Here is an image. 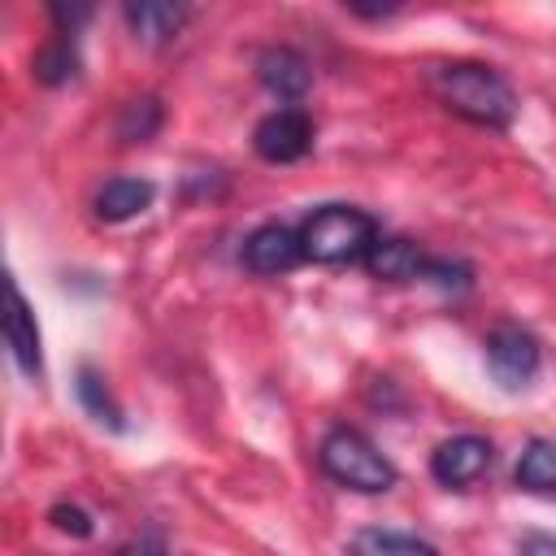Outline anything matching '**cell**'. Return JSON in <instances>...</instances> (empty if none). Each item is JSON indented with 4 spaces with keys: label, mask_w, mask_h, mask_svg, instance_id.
I'll list each match as a JSON object with an SVG mask.
<instances>
[{
    "label": "cell",
    "mask_w": 556,
    "mask_h": 556,
    "mask_svg": "<svg viewBox=\"0 0 556 556\" xmlns=\"http://www.w3.org/2000/svg\"><path fill=\"white\" fill-rule=\"evenodd\" d=\"M48 521H52L61 534H74V539H87V534H91V517H87L78 504H52Z\"/></svg>",
    "instance_id": "cell-18"
},
{
    "label": "cell",
    "mask_w": 556,
    "mask_h": 556,
    "mask_svg": "<svg viewBox=\"0 0 556 556\" xmlns=\"http://www.w3.org/2000/svg\"><path fill=\"white\" fill-rule=\"evenodd\" d=\"M521 556H556V539L552 534H526L521 539Z\"/></svg>",
    "instance_id": "cell-20"
},
{
    "label": "cell",
    "mask_w": 556,
    "mask_h": 556,
    "mask_svg": "<svg viewBox=\"0 0 556 556\" xmlns=\"http://www.w3.org/2000/svg\"><path fill=\"white\" fill-rule=\"evenodd\" d=\"M304 261V248H300V230L291 226H278V222H265L256 226L248 239H243V265L261 278H274V274H287Z\"/></svg>",
    "instance_id": "cell-7"
},
{
    "label": "cell",
    "mask_w": 556,
    "mask_h": 556,
    "mask_svg": "<svg viewBox=\"0 0 556 556\" xmlns=\"http://www.w3.org/2000/svg\"><path fill=\"white\" fill-rule=\"evenodd\" d=\"M426 252L413 243V239H378L365 256V269L382 282H408V278H421L426 274Z\"/></svg>",
    "instance_id": "cell-10"
},
{
    "label": "cell",
    "mask_w": 556,
    "mask_h": 556,
    "mask_svg": "<svg viewBox=\"0 0 556 556\" xmlns=\"http://www.w3.org/2000/svg\"><path fill=\"white\" fill-rule=\"evenodd\" d=\"M495 460V447L482 439V434H452L434 447L430 456V473L439 486H473Z\"/></svg>",
    "instance_id": "cell-6"
},
{
    "label": "cell",
    "mask_w": 556,
    "mask_h": 556,
    "mask_svg": "<svg viewBox=\"0 0 556 556\" xmlns=\"http://www.w3.org/2000/svg\"><path fill=\"white\" fill-rule=\"evenodd\" d=\"M378 222L356 208V204H321L300 222V248L304 261L317 265H348V261H365L369 248L378 243Z\"/></svg>",
    "instance_id": "cell-2"
},
{
    "label": "cell",
    "mask_w": 556,
    "mask_h": 556,
    "mask_svg": "<svg viewBox=\"0 0 556 556\" xmlns=\"http://www.w3.org/2000/svg\"><path fill=\"white\" fill-rule=\"evenodd\" d=\"M348 556H439V547L426 543V539H417V534H404V530L369 526V530H356L352 534Z\"/></svg>",
    "instance_id": "cell-13"
},
{
    "label": "cell",
    "mask_w": 556,
    "mask_h": 556,
    "mask_svg": "<svg viewBox=\"0 0 556 556\" xmlns=\"http://www.w3.org/2000/svg\"><path fill=\"white\" fill-rule=\"evenodd\" d=\"M126 22H130L139 43H169L182 30L187 9L182 4H161V0H139V4H126Z\"/></svg>",
    "instance_id": "cell-12"
},
{
    "label": "cell",
    "mask_w": 556,
    "mask_h": 556,
    "mask_svg": "<svg viewBox=\"0 0 556 556\" xmlns=\"http://www.w3.org/2000/svg\"><path fill=\"white\" fill-rule=\"evenodd\" d=\"M30 70H35V78H39L43 87H61V83H70V78H74V70H78L74 35H70V30H56V39H48V43L35 52Z\"/></svg>",
    "instance_id": "cell-15"
},
{
    "label": "cell",
    "mask_w": 556,
    "mask_h": 556,
    "mask_svg": "<svg viewBox=\"0 0 556 556\" xmlns=\"http://www.w3.org/2000/svg\"><path fill=\"white\" fill-rule=\"evenodd\" d=\"M152 182L148 178H109L100 191H96V217L100 222H130L139 217L148 204H152Z\"/></svg>",
    "instance_id": "cell-11"
},
{
    "label": "cell",
    "mask_w": 556,
    "mask_h": 556,
    "mask_svg": "<svg viewBox=\"0 0 556 556\" xmlns=\"http://www.w3.org/2000/svg\"><path fill=\"white\" fill-rule=\"evenodd\" d=\"M252 148L269 165H291L313 148V122L304 109H274L269 117L256 122Z\"/></svg>",
    "instance_id": "cell-5"
},
{
    "label": "cell",
    "mask_w": 556,
    "mask_h": 556,
    "mask_svg": "<svg viewBox=\"0 0 556 556\" xmlns=\"http://www.w3.org/2000/svg\"><path fill=\"white\" fill-rule=\"evenodd\" d=\"M430 91L434 100L473 122V126H486V130H504L517 113V96L508 87V78L495 70V65H482V61H443L430 70Z\"/></svg>",
    "instance_id": "cell-1"
},
{
    "label": "cell",
    "mask_w": 556,
    "mask_h": 556,
    "mask_svg": "<svg viewBox=\"0 0 556 556\" xmlns=\"http://www.w3.org/2000/svg\"><path fill=\"white\" fill-rule=\"evenodd\" d=\"M539 365H543V352H539V339L530 330L504 321V326H495L486 334V369H491V378L504 391L530 387L534 374H539Z\"/></svg>",
    "instance_id": "cell-4"
},
{
    "label": "cell",
    "mask_w": 556,
    "mask_h": 556,
    "mask_svg": "<svg viewBox=\"0 0 556 556\" xmlns=\"http://www.w3.org/2000/svg\"><path fill=\"white\" fill-rule=\"evenodd\" d=\"M317 465L326 478H334L339 486L348 491H361V495H378V491H391L395 486V465L374 447L369 434H361L356 426H334L326 430L321 447H317Z\"/></svg>",
    "instance_id": "cell-3"
},
{
    "label": "cell",
    "mask_w": 556,
    "mask_h": 556,
    "mask_svg": "<svg viewBox=\"0 0 556 556\" xmlns=\"http://www.w3.org/2000/svg\"><path fill=\"white\" fill-rule=\"evenodd\" d=\"M256 78L265 83V91H274L278 100H300L313 83L308 61L295 48H265L256 56Z\"/></svg>",
    "instance_id": "cell-9"
},
{
    "label": "cell",
    "mask_w": 556,
    "mask_h": 556,
    "mask_svg": "<svg viewBox=\"0 0 556 556\" xmlns=\"http://www.w3.org/2000/svg\"><path fill=\"white\" fill-rule=\"evenodd\" d=\"M4 295H9V308H4V343H9V352H13V361H17V369H22L26 378H35V374L43 369L35 313H30V304H26V295H22V287H17L13 278L4 282Z\"/></svg>",
    "instance_id": "cell-8"
},
{
    "label": "cell",
    "mask_w": 556,
    "mask_h": 556,
    "mask_svg": "<svg viewBox=\"0 0 556 556\" xmlns=\"http://www.w3.org/2000/svg\"><path fill=\"white\" fill-rule=\"evenodd\" d=\"M517 486L534 495H556V439H530L517 460Z\"/></svg>",
    "instance_id": "cell-14"
},
{
    "label": "cell",
    "mask_w": 556,
    "mask_h": 556,
    "mask_svg": "<svg viewBox=\"0 0 556 556\" xmlns=\"http://www.w3.org/2000/svg\"><path fill=\"white\" fill-rule=\"evenodd\" d=\"M78 400H83V408H87L96 421H104V426L122 430V408L113 404V395H109L104 378H100L91 365H87V369H78Z\"/></svg>",
    "instance_id": "cell-17"
},
{
    "label": "cell",
    "mask_w": 556,
    "mask_h": 556,
    "mask_svg": "<svg viewBox=\"0 0 556 556\" xmlns=\"http://www.w3.org/2000/svg\"><path fill=\"white\" fill-rule=\"evenodd\" d=\"M117 556H165V539L156 534V530H148V534H139V539H130Z\"/></svg>",
    "instance_id": "cell-19"
},
{
    "label": "cell",
    "mask_w": 556,
    "mask_h": 556,
    "mask_svg": "<svg viewBox=\"0 0 556 556\" xmlns=\"http://www.w3.org/2000/svg\"><path fill=\"white\" fill-rule=\"evenodd\" d=\"M161 130V100L156 96H139V100H126L122 117H117V139L122 143H143Z\"/></svg>",
    "instance_id": "cell-16"
}]
</instances>
